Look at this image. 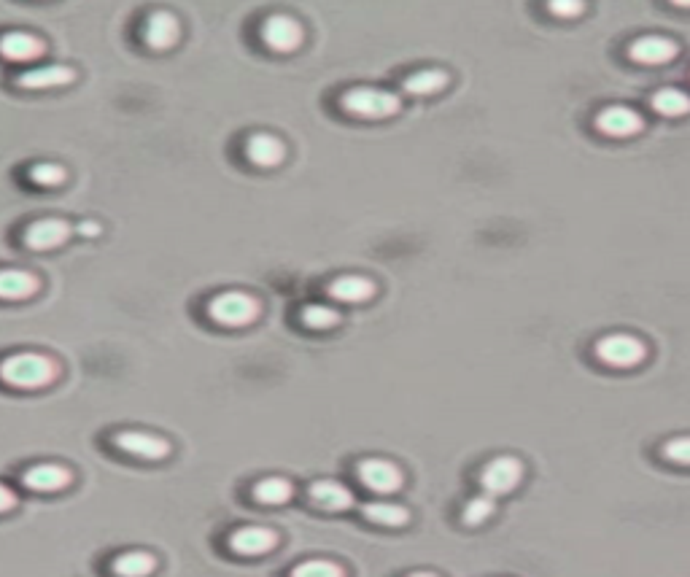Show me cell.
<instances>
[{"label":"cell","mask_w":690,"mask_h":577,"mask_svg":"<svg viewBox=\"0 0 690 577\" xmlns=\"http://www.w3.org/2000/svg\"><path fill=\"white\" fill-rule=\"evenodd\" d=\"M674 6H680V9H690V0H672Z\"/></svg>","instance_id":"obj_34"},{"label":"cell","mask_w":690,"mask_h":577,"mask_svg":"<svg viewBox=\"0 0 690 577\" xmlns=\"http://www.w3.org/2000/svg\"><path fill=\"white\" fill-rule=\"evenodd\" d=\"M262 41H265L267 49L278 54L297 52L305 41V30L289 14H273L262 22Z\"/></svg>","instance_id":"obj_4"},{"label":"cell","mask_w":690,"mask_h":577,"mask_svg":"<svg viewBox=\"0 0 690 577\" xmlns=\"http://www.w3.org/2000/svg\"><path fill=\"white\" fill-rule=\"evenodd\" d=\"M629 57L639 65H664L677 57V46L664 36H642L629 46Z\"/></svg>","instance_id":"obj_15"},{"label":"cell","mask_w":690,"mask_h":577,"mask_svg":"<svg viewBox=\"0 0 690 577\" xmlns=\"http://www.w3.org/2000/svg\"><path fill=\"white\" fill-rule=\"evenodd\" d=\"M181 38V22H178L170 11H154L143 25V41L154 49V52H168L178 44Z\"/></svg>","instance_id":"obj_10"},{"label":"cell","mask_w":690,"mask_h":577,"mask_svg":"<svg viewBox=\"0 0 690 577\" xmlns=\"http://www.w3.org/2000/svg\"><path fill=\"white\" fill-rule=\"evenodd\" d=\"M310 499H313V505H319L321 510H329V513H340V510H348L354 505L351 489L337 480H316L310 486Z\"/></svg>","instance_id":"obj_17"},{"label":"cell","mask_w":690,"mask_h":577,"mask_svg":"<svg viewBox=\"0 0 690 577\" xmlns=\"http://www.w3.org/2000/svg\"><path fill=\"white\" fill-rule=\"evenodd\" d=\"M71 470L62 467V464H36L22 475V483H25L30 491H41V494H54V491H62L71 486Z\"/></svg>","instance_id":"obj_13"},{"label":"cell","mask_w":690,"mask_h":577,"mask_svg":"<svg viewBox=\"0 0 690 577\" xmlns=\"http://www.w3.org/2000/svg\"><path fill=\"white\" fill-rule=\"evenodd\" d=\"M114 445L119 451L130 453L135 459H146V462H160V459L170 456V443L165 437L151 435V432H138V429L119 432L114 437Z\"/></svg>","instance_id":"obj_7"},{"label":"cell","mask_w":690,"mask_h":577,"mask_svg":"<svg viewBox=\"0 0 690 577\" xmlns=\"http://www.w3.org/2000/svg\"><path fill=\"white\" fill-rule=\"evenodd\" d=\"M596 127L610 138H629L642 130V116L629 106H610L599 111Z\"/></svg>","instance_id":"obj_12"},{"label":"cell","mask_w":690,"mask_h":577,"mask_svg":"<svg viewBox=\"0 0 690 577\" xmlns=\"http://www.w3.org/2000/svg\"><path fill=\"white\" fill-rule=\"evenodd\" d=\"M302 324L308 329H332L340 324V313L335 311V308H329V305H305L300 313Z\"/></svg>","instance_id":"obj_26"},{"label":"cell","mask_w":690,"mask_h":577,"mask_svg":"<svg viewBox=\"0 0 690 577\" xmlns=\"http://www.w3.org/2000/svg\"><path fill=\"white\" fill-rule=\"evenodd\" d=\"M259 313H262L259 300L246 292H222L208 302V316L222 327H248L259 319Z\"/></svg>","instance_id":"obj_3"},{"label":"cell","mask_w":690,"mask_h":577,"mask_svg":"<svg viewBox=\"0 0 690 577\" xmlns=\"http://www.w3.org/2000/svg\"><path fill=\"white\" fill-rule=\"evenodd\" d=\"M79 232L81 235H89V238H92V235H100V224L98 222H84L79 227Z\"/></svg>","instance_id":"obj_33"},{"label":"cell","mask_w":690,"mask_h":577,"mask_svg":"<svg viewBox=\"0 0 690 577\" xmlns=\"http://www.w3.org/2000/svg\"><path fill=\"white\" fill-rule=\"evenodd\" d=\"M14 505H17L14 491H11L9 486H3V483H0V513H6V510H11Z\"/></svg>","instance_id":"obj_32"},{"label":"cell","mask_w":690,"mask_h":577,"mask_svg":"<svg viewBox=\"0 0 690 577\" xmlns=\"http://www.w3.org/2000/svg\"><path fill=\"white\" fill-rule=\"evenodd\" d=\"M292 577H345V569L340 564H335V561L313 559L302 561L300 567H294Z\"/></svg>","instance_id":"obj_28"},{"label":"cell","mask_w":690,"mask_h":577,"mask_svg":"<svg viewBox=\"0 0 690 577\" xmlns=\"http://www.w3.org/2000/svg\"><path fill=\"white\" fill-rule=\"evenodd\" d=\"M647 348L645 343L634 335H607L596 343V356L610 367H637L645 359Z\"/></svg>","instance_id":"obj_6"},{"label":"cell","mask_w":690,"mask_h":577,"mask_svg":"<svg viewBox=\"0 0 690 577\" xmlns=\"http://www.w3.org/2000/svg\"><path fill=\"white\" fill-rule=\"evenodd\" d=\"M38 278L27 270H0V300H27L38 292Z\"/></svg>","instance_id":"obj_19"},{"label":"cell","mask_w":690,"mask_h":577,"mask_svg":"<svg viewBox=\"0 0 690 577\" xmlns=\"http://www.w3.org/2000/svg\"><path fill=\"white\" fill-rule=\"evenodd\" d=\"M76 79V71L68 65H44V68H30V71L19 73L17 84L22 89H54L65 87Z\"/></svg>","instance_id":"obj_18"},{"label":"cell","mask_w":690,"mask_h":577,"mask_svg":"<svg viewBox=\"0 0 690 577\" xmlns=\"http://www.w3.org/2000/svg\"><path fill=\"white\" fill-rule=\"evenodd\" d=\"M362 513L367 521L381 526H402L407 524V518H410V513H407L405 507L394 505V502H367V505L362 507Z\"/></svg>","instance_id":"obj_24"},{"label":"cell","mask_w":690,"mask_h":577,"mask_svg":"<svg viewBox=\"0 0 690 577\" xmlns=\"http://www.w3.org/2000/svg\"><path fill=\"white\" fill-rule=\"evenodd\" d=\"M30 181L41 189L62 187L68 181V170L62 168V165H54V162H41V165L30 168Z\"/></svg>","instance_id":"obj_27"},{"label":"cell","mask_w":690,"mask_h":577,"mask_svg":"<svg viewBox=\"0 0 690 577\" xmlns=\"http://www.w3.org/2000/svg\"><path fill=\"white\" fill-rule=\"evenodd\" d=\"M54 378H57V364L44 354L22 351V354H11L0 362V381L6 386H14V389H44Z\"/></svg>","instance_id":"obj_1"},{"label":"cell","mask_w":690,"mask_h":577,"mask_svg":"<svg viewBox=\"0 0 690 577\" xmlns=\"http://www.w3.org/2000/svg\"><path fill=\"white\" fill-rule=\"evenodd\" d=\"M523 464L515 456H496L480 472V486L488 497H502L521 483Z\"/></svg>","instance_id":"obj_5"},{"label":"cell","mask_w":690,"mask_h":577,"mask_svg":"<svg viewBox=\"0 0 690 577\" xmlns=\"http://www.w3.org/2000/svg\"><path fill=\"white\" fill-rule=\"evenodd\" d=\"M653 108L664 116H682L690 111V98L680 89H658L653 95Z\"/></svg>","instance_id":"obj_25"},{"label":"cell","mask_w":690,"mask_h":577,"mask_svg":"<svg viewBox=\"0 0 690 577\" xmlns=\"http://www.w3.org/2000/svg\"><path fill=\"white\" fill-rule=\"evenodd\" d=\"M448 73L440 71V68H426V71H418L413 76L405 79V92L410 95H437L448 87Z\"/></svg>","instance_id":"obj_22"},{"label":"cell","mask_w":690,"mask_h":577,"mask_svg":"<svg viewBox=\"0 0 690 577\" xmlns=\"http://www.w3.org/2000/svg\"><path fill=\"white\" fill-rule=\"evenodd\" d=\"M248 162H254L257 168H278L286 160V146L281 138L270 133L251 135L246 143Z\"/></svg>","instance_id":"obj_16"},{"label":"cell","mask_w":690,"mask_h":577,"mask_svg":"<svg viewBox=\"0 0 690 577\" xmlns=\"http://www.w3.org/2000/svg\"><path fill=\"white\" fill-rule=\"evenodd\" d=\"M491 515H494V499L488 497V494L469 499L467 505H464V524H469V526L483 524V521H488Z\"/></svg>","instance_id":"obj_29"},{"label":"cell","mask_w":690,"mask_h":577,"mask_svg":"<svg viewBox=\"0 0 690 577\" xmlns=\"http://www.w3.org/2000/svg\"><path fill=\"white\" fill-rule=\"evenodd\" d=\"M664 456L677 464H690V437H674L664 445Z\"/></svg>","instance_id":"obj_31"},{"label":"cell","mask_w":690,"mask_h":577,"mask_svg":"<svg viewBox=\"0 0 690 577\" xmlns=\"http://www.w3.org/2000/svg\"><path fill=\"white\" fill-rule=\"evenodd\" d=\"M71 224L62 222V219H38L25 230L22 240H25L27 249L33 251H52L60 249L71 238Z\"/></svg>","instance_id":"obj_8"},{"label":"cell","mask_w":690,"mask_h":577,"mask_svg":"<svg viewBox=\"0 0 690 577\" xmlns=\"http://www.w3.org/2000/svg\"><path fill=\"white\" fill-rule=\"evenodd\" d=\"M356 472L364 486L375 494H394L402 486V470L389 459H364Z\"/></svg>","instance_id":"obj_9"},{"label":"cell","mask_w":690,"mask_h":577,"mask_svg":"<svg viewBox=\"0 0 690 577\" xmlns=\"http://www.w3.org/2000/svg\"><path fill=\"white\" fill-rule=\"evenodd\" d=\"M375 289H378V286L364 276H340L329 284V294H332L335 300L351 302V305L372 300V297H375Z\"/></svg>","instance_id":"obj_20"},{"label":"cell","mask_w":690,"mask_h":577,"mask_svg":"<svg viewBox=\"0 0 690 577\" xmlns=\"http://www.w3.org/2000/svg\"><path fill=\"white\" fill-rule=\"evenodd\" d=\"M275 545H278V534L267 526H243L230 537V548L240 556H262L273 551Z\"/></svg>","instance_id":"obj_14"},{"label":"cell","mask_w":690,"mask_h":577,"mask_svg":"<svg viewBox=\"0 0 690 577\" xmlns=\"http://www.w3.org/2000/svg\"><path fill=\"white\" fill-rule=\"evenodd\" d=\"M294 494V486L286 478H265L254 486V499L259 505H284Z\"/></svg>","instance_id":"obj_23"},{"label":"cell","mask_w":690,"mask_h":577,"mask_svg":"<svg viewBox=\"0 0 690 577\" xmlns=\"http://www.w3.org/2000/svg\"><path fill=\"white\" fill-rule=\"evenodd\" d=\"M111 569L119 577H149L157 569V559L146 551H127L114 559Z\"/></svg>","instance_id":"obj_21"},{"label":"cell","mask_w":690,"mask_h":577,"mask_svg":"<svg viewBox=\"0 0 690 577\" xmlns=\"http://www.w3.org/2000/svg\"><path fill=\"white\" fill-rule=\"evenodd\" d=\"M410 577H437V575H434V572H413Z\"/></svg>","instance_id":"obj_35"},{"label":"cell","mask_w":690,"mask_h":577,"mask_svg":"<svg viewBox=\"0 0 690 577\" xmlns=\"http://www.w3.org/2000/svg\"><path fill=\"white\" fill-rule=\"evenodd\" d=\"M340 106H343L345 114L375 122V119H391L394 114H399L402 100L394 92H386V89L354 87L340 98Z\"/></svg>","instance_id":"obj_2"},{"label":"cell","mask_w":690,"mask_h":577,"mask_svg":"<svg viewBox=\"0 0 690 577\" xmlns=\"http://www.w3.org/2000/svg\"><path fill=\"white\" fill-rule=\"evenodd\" d=\"M44 54L46 44L33 33L14 30V33L0 36V57L9 60V63H33V60H41Z\"/></svg>","instance_id":"obj_11"},{"label":"cell","mask_w":690,"mask_h":577,"mask_svg":"<svg viewBox=\"0 0 690 577\" xmlns=\"http://www.w3.org/2000/svg\"><path fill=\"white\" fill-rule=\"evenodd\" d=\"M548 9L553 17L575 19L585 11V0H548Z\"/></svg>","instance_id":"obj_30"}]
</instances>
